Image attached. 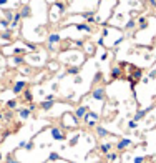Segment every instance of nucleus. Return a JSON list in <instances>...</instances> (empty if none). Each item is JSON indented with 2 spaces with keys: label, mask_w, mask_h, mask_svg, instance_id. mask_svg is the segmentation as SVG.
Masks as SVG:
<instances>
[{
  "label": "nucleus",
  "mask_w": 156,
  "mask_h": 163,
  "mask_svg": "<svg viewBox=\"0 0 156 163\" xmlns=\"http://www.w3.org/2000/svg\"><path fill=\"white\" fill-rule=\"evenodd\" d=\"M85 57H86V55L78 52V50H65V53H60V58L65 62L67 67H70V65L80 67L81 63L85 62Z\"/></svg>",
  "instance_id": "obj_1"
},
{
  "label": "nucleus",
  "mask_w": 156,
  "mask_h": 163,
  "mask_svg": "<svg viewBox=\"0 0 156 163\" xmlns=\"http://www.w3.org/2000/svg\"><path fill=\"white\" fill-rule=\"evenodd\" d=\"M65 13V4L62 0H57L55 4H52L50 9V22H58L60 17Z\"/></svg>",
  "instance_id": "obj_2"
},
{
  "label": "nucleus",
  "mask_w": 156,
  "mask_h": 163,
  "mask_svg": "<svg viewBox=\"0 0 156 163\" xmlns=\"http://www.w3.org/2000/svg\"><path fill=\"white\" fill-rule=\"evenodd\" d=\"M90 96L97 102H105L106 100V88L103 85H98V87H95L91 90V95Z\"/></svg>",
  "instance_id": "obj_3"
},
{
  "label": "nucleus",
  "mask_w": 156,
  "mask_h": 163,
  "mask_svg": "<svg viewBox=\"0 0 156 163\" xmlns=\"http://www.w3.org/2000/svg\"><path fill=\"white\" fill-rule=\"evenodd\" d=\"M62 125L65 126V130H67V128H76L78 120L75 118V115H73V113H65L63 118H62Z\"/></svg>",
  "instance_id": "obj_4"
},
{
  "label": "nucleus",
  "mask_w": 156,
  "mask_h": 163,
  "mask_svg": "<svg viewBox=\"0 0 156 163\" xmlns=\"http://www.w3.org/2000/svg\"><path fill=\"white\" fill-rule=\"evenodd\" d=\"M50 135H52L53 140H57V142H63V140H67V132L62 130L60 126H52V128H50Z\"/></svg>",
  "instance_id": "obj_5"
},
{
  "label": "nucleus",
  "mask_w": 156,
  "mask_h": 163,
  "mask_svg": "<svg viewBox=\"0 0 156 163\" xmlns=\"http://www.w3.org/2000/svg\"><path fill=\"white\" fill-rule=\"evenodd\" d=\"M131 146H133V140H131V138L123 137V138H120L118 142H116L115 148H116V151H125L126 148H131Z\"/></svg>",
  "instance_id": "obj_6"
},
{
  "label": "nucleus",
  "mask_w": 156,
  "mask_h": 163,
  "mask_svg": "<svg viewBox=\"0 0 156 163\" xmlns=\"http://www.w3.org/2000/svg\"><path fill=\"white\" fill-rule=\"evenodd\" d=\"M27 87H28V82H27V80H17L12 87V92L15 93V95H20V93H23L27 90Z\"/></svg>",
  "instance_id": "obj_7"
},
{
  "label": "nucleus",
  "mask_w": 156,
  "mask_h": 163,
  "mask_svg": "<svg viewBox=\"0 0 156 163\" xmlns=\"http://www.w3.org/2000/svg\"><path fill=\"white\" fill-rule=\"evenodd\" d=\"M25 55H12L9 58V65L10 67H22L25 65Z\"/></svg>",
  "instance_id": "obj_8"
},
{
  "label": "nucleus",
  "mask_w": 156,
  "mask_h": 163,
  "mask_svg": "<svg viewBox=\"0 0 156 163\" xmlns=\"http://www.w3.org/2000/svg\"><path fill=\"white\" fill-rule=\"evenodd\" d=\"M86 112H88V105H78L75 108V112H73V115H75V118L78 121L83 120V117L86 115Z\"/></svg>",
  "instance_id": "obj_9"
},
{
  "label": "nucleus",
  "mask_w": 156,
  "mask_h": 163,
  "mask_svg": "<svg viewBox=\"0 0 156 163\" xmlns=\"http://www.w3.org/2000/svg\"><path fill=\"white\" fill-rule=\"evenodd\" d=\"M151 110H153V105H149L148 108H141V110H138V112L135 113L133 120H135V121H141V120H144V118H146V115H148L149 112H151Z\"/></svg>",
  "instance_id": "obj_10"
},
{
  "label": "nucleus",
  "mask_w": 156,
  "mask_h": 163,
  "mask_svg": "<svg viewBox=\"0 0 156 163\" xmlns=\"http://www.w3.org/2000/svg\"><path fill=\"white\" fill-rule=\"evenodd\" d=\"M148 25H149V17H146V15H139V17L136 18V27H138V30L148 29Z\"/></svg>",
  "instance_id": "obj_11"
},
{
  "label": "nucleus",
  "mask_w": 156,
  "mask_h": 163,
  "mask_svg": "<svg viewBox=\"0 0 156 163\" xmlns=\"http://www.w3.org/2000/svg\"><path fill=\"white\" fill-rule=\"evenodd\" d=\"M75 27L76 30H80V32H85V34H91L93 32V27L90 25V23H86V22H81V23H75Z\"/></svg>",
  "instance_id": "obj_12"
},
{
  "label": "nucleus",
  "mask_w": 156,
  "mask_h": 163,
  "mask_svg": "<svg viewBox=\"0 0 156 163\" xmlns=\"http://www.w3.org/2000/svg\"><path fill=\"white\" fill-rule=\"evenodd\" d=\"M81 17H83L85 22H86V23H90V25H91V23H97V17H95V12H93V10L83 12V13H81Z\"/></svg>",
  "instance_id": "obj_13"
},
{
  "label": "nucleus",
  "mask_w": 156,
  "mask_h": 163,
  "mask_svg": "<svg viewBox=\"0 0 156 163\" xmlns=\"http://www.w3.org/2000/svg\"><path fill=\"white\" fill-rule=\"evenodd\" d=\"M48 45H58L60 42H62V37H60V34H57V32H52V34H48Z\"/></svg>",
  "instance_id": "obj_14"
},
{
  "label": "nucleus",
  "mask_w": 156,
  "mask_h": 163,
  "mask_svg": "<svg viewBox=\"0 0 156 163\" xmlns=\"http://www.w3.org/2000/svg\"><path fill=\"white\" fill-rule=\"evenodd\" d=\"M123 75V70H121V65H113L111 67V72H110V77L111 80H116Z\"/></svg>",
  "instance_id": "obj_15"
},
{
  "label": "nucleus",
  "mask_w": 156,
  "mask_h": 163,
  "mask_svg": "<svg viewBox=\"0 0 156 163\" xmlns=\"http://www.w3.org/2000/svg\"><path fill=\"white\" fill-rule=\"evenodd\" d=\"M0 38H2V40H5V42H12V40H13V30L12 29L4 30V32L0 34Z\"/></svg>",
  "instance_id": "obj_16"
},
{
  "label": "nucleus",
  "mask_w": 156,
  "mask_h": 163,
  "mask_svg": "<svg viewBox=\"0 0 156 163\" xmlns=\"http://www.w3.org/2000/svg\"><path fill=\"white\" fill-rule=\"evenodd\" d=\"M90 120H100V113H97V112H90V110H88V112H86V115H85V117H83V121H85V123H88V121Z\"/></svg>",
  "instance_id": "obj_17"
},
{
  "label": "nucleus",
  "mask_w": 156,
  "mask_h": 163,
  "mask_svg": "<svg viewBox=\"0 0 156 163\" xmlns=\"http://www.w3.org/2000/svg\"><path fill=\"white\" fill-rule=\"evenodd\" d=\"M20 15H22V18H30V17H32V9H30V5H28V4L22 5Z\"/></svg>",
  "instance_id": "obj_18"
},
{
  "label": "nucleus",
  "mask_w": 156,
  "mask_h": 163,
  "mask_svg": "<svg viewBox=\"0 0 156 163\" xmlns=\"http://www.w3.org/2000/svg\"><path fill=\"white\" fill-rule=\"evenodd\" d=\"M18 117L22 118V120H27V118H30V115H32V112H30L28 107H23V108H18Z\"/></svg>",
  "instance_id": "obj_19"
},
{
  "label": "nucleus",
  "mask_w": 156,
  "mask_h": 163,
  "mask_svg": "<svg viewBox=\"0 0 156 163\" xmlns=\"http://www.w3.org/2000/svg\"><path fill=\"white\" fill-rule=\"evenodd\" d=\"M83 47H85V55H95V52H97V45L91 42L85 43Z\"/></svg>",
  "instance_id": "obj_20"
},
{
  "label": "nucleus",
  "mask_w": 156,
  "mask_h": 163,
  "mask_svg": "<svg viewBox=\"0 0 156 163\" xmlns=\"http://www.w3.org/2000/svg\"><path fill=\"white\" fill-rule=\"evenodd\" d=\"M53 105H55V102H48V100H43V102H40V108L43 110V112H50L52 108H53Z\"/></svg>",
  "instance_id": "obj_21"
},
{
  "label": "nucleus",
  "mask_w": 156,
  "mask_h": 163,
  "mask_svg": "<svg viewBox=\"0 0 156 163\" xmlns=\"http://www.w3.org/2000/svg\"><path fill=\"white\" fill-rule=\"evenodd\" d=\"M95 130H97V135H98V138H105V137H108L110 135V132L105 128V126H100V125H97L95 126Z\"/></svg>",
  "instance_id": "obj_22"
},
{
  "label": "nucleus",
  "mask_w": 156,
  "mask_h": 163,
  "mask_svg": "<svg viewBox=\"0 0 156 163\" xmlns=\"http://www.w3.org/2000/svg\"><path fill=\"white\" fill-rule=\"evenodd\" d=\"M111 148H113V143H101L98 150H100V153L106 155V153H110L111 151Z\"/></svg>",
  "instance_id": "obj_23"
},
{
  "label": "nucleus",
  "mask_w": 156,
  "mask_h": 163,
  "mask_svg": "<svg viewBox=\"0 0 156 163\" xmlns=\"http://www.w3.org/2000/svg\"><path fill=\"white\" fill-rule=\"evenodd\" d=\"M46 67H48V70H50V72H58L60 62H57V60H50V62L46 63Z\"/></svg>",
  "instance_id": "obj_24"
},
{
  "label": "nucleus",
  "mask_w": 156,
  "mask_h": 163,
  "mask_svg": "<svg viewBox=\"0 0 156 163\" xmlns=\"http://www.w3.org/2000/svg\"><path fill=\"white\" fill-rule=\"evenodd\" d=\"M78 72H80V67H76V65H70V67H67L65 73H67V75H78Z\"/></svg>",
  "instance_id": "obj_25"
},
{
  "label": "nucleus",
  "mask_w": 156,
  "mask_h": 163,
  "mask_svg": "<svg viewBox=\"0 0 156 163\" xmlns=\"http://www.w3.org/2000/svg\"><path fill=\"white\" fill-rule=\"evenodd\" d=\"M118 158H120L118 151H110V153H106V160H108L110 163H113V162H118Z\"/></svg>",
  "instance_id": "obj_26"
},
{
  "label": "nucleus",
  "mask_w": 156,
  "mask_h": 163,
  "mask_svg": "<svg viewBox=\"0 0 156 163\" xmlns=\"http://www.w3.org/2000/svg\"><path fill=\"white\" fill-rule=\"evenodd\" d=\"M13 13H15V10L4 9V18H5V20H9V22H12L13 20Z\"/></svg>",
  "instance_id": "obj_27"
},
{
  "label": "nucleus",
  "mask_w": 156,
  "mask_h": 163,
  "mask_svg": "<svg viewBox=\"0 0 156 163\" xmlns=\"http://www.w3.org/2000/svg\"><path fill=\"white\" fill-rule=\"evenodd\" d=\"M136 29V18H130L125 23V30H135Z\"/></svg>",
  "instance_id": "obj_28"
},
{
  "label": "nucleus",
  "mask_w": 156,
  "mask_h": 163,
  "mask_svg": "<svg viewBox=\"0 0 156 163\" xmlns=\"http://www.w3.org/2000/svg\"><path fill=\"white\" fill-rule=\"evenodd\" d=\"M23 100H25L27 103H32V102H33V93L30 92L28 88H27L25 92H23Z\"/></svg>",
  "instance_id": "obj_29"
},
{
  "label": "nucleus",
  "mask_w": 156,
  "mask_h": 163,
  "mask_svg": "<svg viewBox=\"0 0 156 163\" xmlns=\"http://www.w3.org/2000/svg\"><path fill=\"white\" fill-rule=\"evenodd\" d=\"M131 77H133V80H141V78H143V70L135 68V70H133V73H131Z\"/></svg>",
  "instance_id": "obj_30"
},
{
  "label": "nucleus",
  "mask_w": 156,
  "mask_h": 163,
  "mask_svg": "<svg viewBox=\"0 0 156 163\" xmlns=\"http://www.w3.org/2000/svg\"><path fill=\"white\" fill-rule=\"evenodd\" d=\"M80 137H81L80 133H75V135H73L72 138H70V142H68V145H70V146H75L76 143L80 142Z\"/></svg>",
  "instance_id": "obj_31"
},
{
  "label": "nucleus",
  "mask_w": 156,
  "mask_h": 163,
  "mask_svg": "<svg viewBox=\"0 0 156 163\" xmlns=\"http://www.w3.org/2000/svg\"><path fill=\"white\" fill-rule=\"evenodd\" d=\"M17 105H18V102L15 100V98H12V100L7 102V108L9 110H17Z\"/></svg>",
  "instance_id": "obj_32"
},
{
  "label": "nucleus",
  "mask_w": 156,
  "mask_h": 163,
  "mask_svg": "<svg viewBox=\"0 0 156 163\" xmlns=\"http://www.w3.org/2000/svg\"><path fill=\"white\" fill-rule=\"evenodd\" d=\"M126 126H128V130H136L138 128V121H135L133 118H131V120H128Z\"/></svg>",
  "instance_id": "obj_33"
},
{
  "label": "nucleus",
  "mask_w": 156,
  "mask_h": 163,
  "mask_svg": "<svg viewBox=\"0 0 156 163\" xmlns=\"http://www.w3.org/2000/svg\"><path fill=\"white\" fill-rule=\"evenodd\" d=\"M10 27V22L5 18H0V30H7Z\"/></svg>",
  "instance_id": "obj_34"
},
{
  "label": "nucleus",
  "mask_w": 156,
  "mask_h": 163,
  "mask_svg": "<svg viewBox=\"0 0 156 163\" xmlns=\"http://www.w3.org/2000/svg\"><path fill=\"white\" fill-rule=\"evenodd\" d=\"M5 163H20V162H18L12 153H9V155H7V158H5Z\"/></svg>",
  "instance_id": "obj_35"
},
{
  "label": "nucleus",
  "mask_w": 156,
  "mask_h": 163,
  "mask_svg": "<svg viewBox=\"0 0 156 163\" xmlns=\"http://www.w3.org/2000/svg\"><path fill=\"white\" fill-rule=\"evenodd\" d=\"M48 160H50V162H58V160H60V155L57 153V151H52V153L48 155Z\"/></svg>",
  "instance_id": "obj_36"
},
{
  "label": "nucleus",
  "mask_w": 156,
  "mask_h": 163,
  "mask_svg": "<svg viewBox=\"0 0 156 163\" xmlns=\"http://www.w3.org/2000/svg\"><path fill=\"white\" fill-rule=\"evenodd\" d=\"M23 148H25V151H32L35 148V143L33 142H25V146H23Z\"/></svg>",
  "instance_id": "obj_37"
},
{
  "label": "nucleus",
  "mask_w": 156,
  "mask_h": 163,
  "mask_svg": "<svg viewBox=\"0 0 156 163\" xmlns=\"http://www.w3.org/2000/svg\"><path fill=\"white\" fill-rule=\"evenodd\" d=\"M101 80H103V73H101V72H98L97 75H95V78H93V83L97 85V83H100Z\"/></svg>",
  "instance_id": "obj_38"
},
{
  "label": "nucleus",
  "mask_w": 156,
  "mask_h": 163,
  "mask_svg": "<svg viewBox=\"0 0 156 163\" xmlns=\"http://www.w3.org/2000/svg\"><path fill=\"white\" fill-rule=\"evenodd\" d=\"M20 72L23 73V75H32V68H30V67H23V68H20Z\"/></svg>",
  "instance_id": "obj_39"
},
{
  "label": "nucleus",
  "mask_w": 156,
  "mask_h": 163,
  "mask_svg": "<svg viewBox=\"0 0 156 163\" xmlns=\"http://www.w3.org/2000/svg\"><path fill=\"white\" fill-rule=\"evenodd\" d=\"M143 162H146L144 156H135V158H133V163H143Z\"/></svg>",
  "instance_id": "obj_40"
},
{
  "label": "nucleus",
  "mask_w": 156,
  "mask_h": 163,
  "mask_svg": "<svg viewBox=\"0 0 156 163\" xmlns=\"http://www.w3.org/2000/svg\"><path fill=\"white\" fill-rule=\"evenodd\" d=\"M5 117V120H12V117H13V110H9V112L4 115Z\"/></svg>",
  "instance_id": "obj_41"
},
{
  "label": "nucleus",
  "mask_w": 156,
  "mask_h": 163,
  "mask_svg": "<svg viewBox=\"0 0 156 163\" xmlns=\"http://www.w3.org/2000/svg\"><path fill=\"white\" fill-rule=\"evenodd\" d=\"M45 100H48V102H55V95H53V93H48V95H45Z\"/></svg>",
  "instance_id": "obj_42"
},
{
  "label": "nucleus",
  "mask_w": 156,
  "mask_h": 163,
  "mask_svg": "<svg viewBox=\"0 0 156 163\" xmlns=\"http://www.w3.org/2000/svg\"><path fill=\"white\" fill-rule=\"evenodd\" d=\"M148 78L149 80H153V78H156V68H153L151 72H149V75H148Z\"/></svg>",
  "instance_id": "obj_43"
},
{
  "label": "nucleus",
  "mask_w": 156,
  "mask_h": 163,
  "mask_svg": "<svg viewBox=\"0 0 156 163\" xmlns=\"http://www.w3.org/2000/svg\"><path fill=\"white\" fill-rule=\"evenodd\" d=\"M28 108H30V112L37 110V103H33V102H32V103H28Z\"/></svg>",
  "instance_id": "obj_44"
},
{
  "label": "nucleus",
  "mask_w": 156,
  "mask_h": 163,
  "mask_svg": "<svg viewBox=\"0 0 156 163\" xmlns=\"http://www.w3.org/2000/svg\"><path fill=\"white\" fill-rule=\"evenodd\" d=\"M10 4V0H0V7H7Z\"/></svg>",
  "instance_id": "obj_45"
},
{
  "label": "nucleus",
  "mask_w": 156,
  "mask_h": 163,
  "mask_svg": "<svg viewBox=\"0 0 156 163\" xmlns=\"http://www.w3.org/2000/svg\"><path fill=\"white\" fill-rule=\"evenodd\" d=\"M106 58H108V52H103V53H101V57H100V60H103V62H105Z\"/></svg>",
  "instance_id": "obj_46"
},
{
  "label": "nucleus",
  "mask_w": 156,
  "mask_h": 163,
  "mask_svg": "<svg viewBox=\"0 0 156 163\" xmlns=\"http://www.w3.org/2000/svg\"><path fill=\"white\" fill-rule=\"evenodd\" d=\"M148 82H149V78H148V77H143V78H141V83H144V85H146Z\"/></svg>",
  "instance_id": "obj_47"
},
{
  "label": "nucleus",
  "mask_w": 156,
  "mask_h": 163,
  "mask_svg": "<svg viewBox=\"0 0 156 163\" xmlns=\"http://www.w3.org/2000/svg\"><path fill=\"white\" fill-rule=\"evenodd\" d=\"M52 88H53V92H57V90H58V83H53V85H52Z\"/></svg>",
  "instance_id": "obj_48"
},
{
  "label": "nucleus",
  "mask_w": 156,
  "mask_h": 163,
  "mask_svg": "<svg viewBox=\"0 0 156 163\" xmlns=\"http://www.w3.org/2000/svg\"><path fill=\"white\" fill-rule=\"evenodd\" d=\"M23 146H25V140H23V142H20V143H18V148H23Z\"/></svg>",
  "instance_id": "obj_49"
},
{
  "label": "nucleus",
  "mask_w": 156,
  "mask_h": 163,
  "mask_svg": "<svg viewBox=\"0 0 156 163\" xmlns=\"http://www.w3.org/2000/svg\"><path fill=\"white\" fill-rule=\"evenodd\" d=\"M2 118H4V115H2V113H0V120H2Z\"/></svg>",
  "instance_id": "obj_50"
},
{
  "label": "nucleus",
  "mask_w": 156,
  "mask_h": 163,
  "mask_svg": "<svg viewBox=\"0 0 156 163\" xmlns=\"http://www.w3.org/2000/svg\"><path fill=\"white\" fill-rule=\"evenodd\" d=\"M143 163H148V162H143Z\"/></svg>",
  "instance_id": "obj_51"
},
{
  "label": "nucleus",
  "mask_w": 156,
  "mask_h": 163,
  "mask_svg": "<svg viewBox=\"0 0 156 163\" xmlns=\"http://www.w3.org/2000/svg\"><path fill=\"white\" fill-rule=\"evenodd\" d=\"M155 130H156V125H155Z\"/></svg>",
  "instance_id": "obj_52"
}]
</instances>
